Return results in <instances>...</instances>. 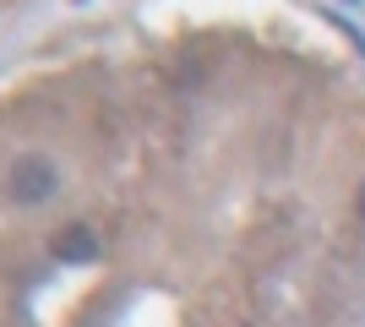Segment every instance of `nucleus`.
I'll return each mask as SVG.
<instances>
[{
    "instance_id": "obj_1",
    "label": "nucleus",
    "mask_w": 365,
    "mask_h": 327,
    "mask_svg": "<svg viewBox=\"0 0 365 327\" xmlns=\"http://www.w3.org/2000/svg\"><path fill=\"white\" fill-rule=\"evenodd\" d=\"M61 191V164L44 153H16L11 170H6V197L16 207H44L49 197Z\"/></svg>"
},
{
    "instance_id": "obj_2",
    "label": "nucleus",
    "mask_w": 365,
    "mask_h": 327,
    "mask_svg": "<svg viewBox=\"0 0 365 327\" xmlns=\"http://www.w3.org/2000/svg\"><path fill=\"white\" fill-rule=\"evenodd\" d=\"M55 256H61V262H93V256H98V229L66 224V229L55 234Z\"/></svg>"
},
{
    "instance_id": "obj_3",
    "label": "nucleus",
    "mask_w": 365,
    "mask_h": 327,
    "mask_svg": "<svg viewBox=\"0 0 365 327\" xmlns=\"http://www.w3.org/2000/svg\"><path fill=\"white\" fill-rule=\"evenodd\" d=\"M360 218H365V191H360Z\"/></svg>"
}]
</instances>
